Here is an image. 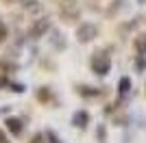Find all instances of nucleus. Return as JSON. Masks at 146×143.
<instances>
[{
  "mask_svg": "<svg viewBox=\"0 0 146 143\" xmlns=\"http://www.w3.org/2000/svg\"><path fill=\"white\" fill-rule=\"evenodd\" d=\"M90 67H92V72H94L96 76H107L109 70H111V59L105 52H96L90 59Z\"/></svg>",
  "mask_w": 146,
  "mask_h": 143,
  "instance_id": "nucleus-1",
  "label": "nucleus"
},
{
  "mask_svg": "<svg viewBox=\"0 0 146 143\" xmlns=\"http://www.w3.org/2000/svg\"><path fill=\"white\" fill-rule=\"evenodd\" d=\"M59 13L63 20L74 22V20L81 18V7L76 0H59Z\"/></svg>",
  "mask_w": 146,
  "mask_h": 143,
  "instance_id": "nucleus-2",
  "label": "nucleus"
},
{
  "mask_svg": "<svg viewBox=\"0 0 146 143\" xmlns=\"http://www.w3.org/2000/svg\"><path fill=\"white\" fill-rule=\"evenodd\" d=\"M96 35H98V26H96V24H92V22H83V24H79V28H76V41H79V43L94 41Z\"/></svg>",
  "mask_w": 146,
  "mask_h": 143,
  "instance_id": "nucleus-3",
  "label": "nucleus"
},
{
  "mask_svg": "<svg viewBox=\"0 0 146 143\" xmlns=\"http://www.w3.org/2000/svg\"><path fill=\"white\" fill-rule=\"evenodd\" d=\"M50 28H52V24H50L48 18H39L33 22V26L29 28V37H33V39H39V37H44L46 33H50Z\"/></svg>",
  "mask_w": 146,
  "mask_h": 143,
  "instance_id": "nucleus-4",
  "label": "nucleus"
},
{
  "mask_svg": "<svg viewBox=\"0 0 146 143\" xmlns=\"http://www.w3.org/2000/svg\"><path fill=\"white\" fill-rule=\"evenodd\" d=\"M50 46L55 48V50H66L68 48V39H66V35L61 33V30H50Z\"/></svg>",
  "mask_w": 146,
  "mask_h": 143,
  "instance_id": "nucleus-5",
  "label": "nucleus"
},
{
  "mask_svg": "<svg viewBox=\"0 0 146 143\" xmlns=\"http://www.w3.org/2000/svg\"><path fill=\"white\" fill-rule=\"evenodd\" d=\"M5 126H7V130L11 132V134H15V137H20V134L24 132V124H22V119H18V117H7Z\"/></svg>",
  "mask_w": 146,
  "mask_h": 143,
  "instance_id": "nucleus-6",
  "label": "nucleus"
},
{
  "mask_svg": "<svg viewBox=\"0 0 146 143\" xmlns=\"http://www.w3.org/2000/svg\"><path fill=\"white\" fill-rule=\"evenodd\" d=\"M87 124H90V113H87V111H76V113L72 115V126H76V128H87Z\"/></svg>",
  "mask_w": 146,
  "mask_h": 143,
  "instance_id": "nucleus-7",
  "label": "nucleus"
},
{
  "mask_svg": "<svg viewBox=\"0 0 146 143\" xmlns=\"http://www.w3.org/2000/svg\"><path fill=\"white\" fill-rule=\"evenodd\" d=\"M76 91H79L81 98H98V95H103V91H100V89H96V87H87V85L76 87Z\"/></svg>",
  "mask_w": 146,
  "mask_h": 143,
  "instance_id": "nucleus-8",
  "label": "nucleus"
},
{
  "mask_svg": "<svg viewBox=\"0 0 146 143\" xmlns=\"http://www.w3.org/2000/svg\"><path fill=\"white\" fill-rule=\"evenodd\" d=\"M20 7L26 9V11H31V13L42 11V2H39V0H20Z\"/></svg>",
  "mask_w": 146,
  "mask_h": 143,
  "instance_id": "nucleus-9",
  "label": "nucleus"
},
{
  "mask_svg": "<svg viewBox=\"0 0 146 143\" xmlns=\"http://www.w3.org/2000/svg\"><path fill=\"white\" fill-rule=\"evenodd\" d=\"M129 91H131V78H129V76H122L120 83H118V93H120V98H127Z\"/></svg>",
  "mask_w": 146,
  "mask_h": 143,
  "instance_id": "nucleus-10",
  "label": "nucleus"
},
{
  "mask_svg": "<svg viewBox=\"0 0 146 143\" xmlns=\"http://www.w3.org/2000/svg\"><path fill=\"white\" fill-rule=\"evenodd\" d=\"M133 48H135V52H137V54H146V33H142V35L135 37Z\"/></svg>",
  "mask_w": 146,
  "mask_h": 143,
  "instance_id": "nucleus-11",
  "label": "nucleus"
},
{
  "mask_svg": "<svg viewBox=\"0 0 146 143\" xmlns=\"http://www.w3.org/2000/svg\"><path fill=\"white\" fill-rule=\"evenodd\" d=\"M37 100H42V102H50V100H52V93H50V87H42V89L37 91Z\"/></svg>",
  "mask_w": 146,
  "mask_h": 143,
  "instance_id": "nucleus-12",
  "label": "nucleus"
},
{
  "mask_svg": "<svg viewBox=\"0 0 146 143\" xmlns=\"http://www.w3.org/2000/svg\"><path fill=\"white\" fill-rule=\"evenodd\" d=\"M96 141L98 143H105V141H107V128H105L103 124L96 126Z\"/></svg>",
  "mask_w": 146,
  "mask_h": 143,
  "instance_id": "nucleus-13",
  "label": "nucleus"
},
{
  "mask_svg": "<svg viewBox=\"0 0 146 143\" xmlns=\"http://www.w3.org/2000/svg\"><path fill=\"white\" fill-rule=\"evenodd\" d=\"M135 70L137 72L146 70V54H137V59H135Z\"/></svg>",
  "mask_w": 146,
  "mask_h": 143,
  "instance_id": "nucleus-14",
  "label": "nucleus"
},
{
  "mask_svg": "<svg viewBox=\"0 0 146 143\" xmlns=\"http://www.w3.org/2000/svg\"><path fill=\"white\" fill-rule=\"evenodd\" d=\"M7 37H9V28H7V24L2 22V20H0V43L5 41Z\"/></svg>",
  "mask_w": 146,
  "mask_h": 143,
  "instance_id": "nucleus-15",
  "label": "nucleus"
},
{
  "mask_svg": "<svg viewBox=\"0 0 146 143\" xmlns=\"http://www.w3.org/2000/svg\"><path fill=\"white\" fill-rule=\"evenodd\" d=\"M44 134H46V139H48V143H61V139L57 137L55 134V130H46L44 132Z\"/></svg>",
  "mask_w": 146,
  "mask_h": 143,
  "instance_id": "nucleus-16",
  "label": "nucleus"
},
{
  "mask_svg": "<svg viewBox=\"0 0 146 143\" xmlns=\"http://www.w3.org/2000/svg\"><path fill=\"white\" fill-rule=\"evenodd\" d=\"M9 87H11L13 93H24V91H26V87H24V85H20V83H11Z\"/></svg>",
  "mask_w": 146,
  "mask_h": 143,
  "instance_id": "nucleus-17",
  "label": "nucleus"
},
{
  "mask_svg": "<svg viewBox=\"0 0 146 143\" xmlns=\"http://www.w3.org/2000/svg\"><path fill=\"white\" fill-rule=\"evenodd\" d=\"M29 143H48V139H46V134H42V132H37L35 137L31 139Z\"/></svg>",
  "mask_w": 146,
  "mask_h": 143,
  "instance_id": "nucleus-18",
  "label": "nucleus"
},
{
  "mask_svg": "<svg viewBox=\"0 0 146 143\" xmlns=\"http://www.w3.org/2000/svg\"><path fill=\"white\" fill-rule=\"evenodd\" d=\"M0 143H11V141H9V139H7V134H5V132H2V130H0Z\"/></svg>",
  "mask_w": 146,
  "mask_h": 143,
  "instance_id": "nucleus-19",
  "label": "nucleus"
},
{
  "mask_svg": "<svg viewBox=\"0 0 146 143\" xmlns=\"http://www.w3.org/2000/svg\"><path fill=\"white\" fill-rule=\"evenodd\" d=\"M7 85H9V80H7L5 76H0V89H2V87H7Z\"/></svg>",
  "mask_w": 146,
  "mask_h": 143,
  "instance_id": "nucleus-20",
  "label": "nucleus"
},
{
  "mask_svg": "<svg viewBox=\"0 0 146 143\" xmlns=\"http://www.w3.org/2000/svg\"><path fill=\"white\" fill-rule=\"evenodd\" d=\"M137 2H140V5H146V0H137Z\"/></svg>",
  "mask_w": 146,
  "mask_h": 143,
  "instance_id": "nucleus-21",
  "label": "nucleus"
}]
</instances>
